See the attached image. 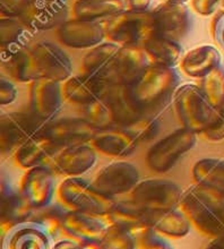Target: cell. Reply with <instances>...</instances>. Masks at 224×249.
I'll use <instances>...</instances> for the list:
<instances>
[{
  "label": "cell",
  "instance_id": "6da1fadb",
  "mask_svg": "<svg viewBox=\"0 0 224 249\" xmlns=\"http://www.w3.org/2000/svg\"><path fill=\"white\" fill-rule=\"evenodd\" d=\"M180 86V75L174 67L150 65L135 84L133 95L144 110L163 113Z\"/></svg>",
  "mask_w": 224,
  "mask_h": 249
},
{
  "label": "cell",
  "instance_id": "7a4b0ae2",
  "mask_svg": "<svg viewBox=\"0 0 224 249\" xmlns=\"http://www.w3.org/2000/svg\"><path fill=\"white\" fill-rule=\"evenodd\" d=\"M179 207L204 236L215 238L224 233V199L192 185L185 190Z\"/></svg>",
  "mask_w": 224,
  "mask_h": 249
},
{
  "label": "cell",
  "instance_id": "3957f363",
  "mask_svg": "<svg viewBox=\"0 0 224 249\" xmlns=\"http://www.w3.org/2000/svg\"><path fill=\"white\" fill-rule=\"evenodd\" d=\"M105 37L110 42L123 46H140L156 36L155 20L151 10L126 9L103 23Z\"/></svg>",
  "mask_w": 224,
  "mask_h": 249
},
{
  "label": "cell",
  "instance_id": "277c9868",
  "mask_svg": "<svg viewBox=\"0 0 224 249\" xmlns=\"http://www.w3.org/2000/svg\"><path fill=\"white\" fill-rule=\"evenodd\" d=\"M58 202L69 211L105 216L116 199L102 194L92 181L82 177L65 178L57 188Z\"/></svg>",
  "mask_w": 224,
  "mask_h": 249
},
{
  "label": "cell",
  "instance_id": "5b68a950",
  "mask_svg": "<svg viewBox=\"0 0 224 249\" xmlns=\"http://www.w3.org/2000/svg\"><path fill=\"white\" fill-rule=\"evenodd\" d=\"M173 105L182 127L196 134H204L218 116V108L212 106L201 88L194 84L179 86Z\"/></svg>",
  "mask_w": 224,
  "mask_h": 249
},
{
  "label": "cell",
  "instance_id": "8992f818",
  "mask_svg": "<svg viewBox=\"0 0 224 249\" xmlns=\"http://www.w3.org/2000/svg\"><path fill=\"white\" fill-rule=\"evenodd\" d=\"M197 143V134L182 127L154 143L147 151L146 163L152 171L165 174Z\"/></svg>",
  "mask_w": 224,
  "mask_h": 249
},
{
  "label": "cell",
  "instance_id": "52a82bcc",
  "mask_svg": "<svg viewBox=\"0 0 224 249\" xmlns=\"http://www.w3.org/2000/svg\"><path fill=\"white\" fill-rule=\"evenodd\" d=\"M185 190L168 179L149 178L140 180L129 193V198L152 212H165L180 206Z\"/></svg>",
  "mask_w": 224,
  "mask_h": 249
},
{
  "label": "cell",
  "instance_id": "ba28073f",
  "mask_svg": "<svg viewBox=\"0 0 224 249\" xmlns=\"http://www.w3.org/2000/svg\"><path fill=\"white\" fill-rule=\"evenodd\" d=\"M44 124L32 113L7 112L0 117V151L16 153L20 146L42 130Z\"/></svg>",
  "mask_w": 224,
  "mask_h": 249
},
{
  "label": "cell",
  "instance_id": "9c48e42d",
  "mask_svg": "<svg viewBox=\"0 0 224 249\" xmlns=\"http://www.w3.org/2000/svg\"><path fill=\"white\" fill-rule=\"evenodd\" d=\"M150 65L143 47H120L106 72L104 82L108 85H133Z\"/></svg>",
  "mask_w": 224,
  "mask_h": 249
},
{
  "label": "cell",
  "instance_id": "30bf717a",
  "mask_svg": "<svg viewBox=\"0 0 224 249\" xmlns=\"http://www.w3.org/2000/svg\"><path fill=\"white\" fill-rule=\"evenodd\" d=\"M32 54L37 81L49 79L53 82H66L71 77L73 64L63 49L50 42H39L32 47Z\"/></svg>",
  "mask_w": 224,
  "mask_h": 249
},
{
  "label": "cell",
  "instance_id": "8fae6325",
  "mask_svg": "<svg viewBox=\"0 0 224 249\" xmlns=\"http://www.w3.org/2000/svg\"><path fill=\"white\" fill-rule=\"evenodd\" d=\"M139 180V171L128 161H116L103 167L92 182L100 192L115 198L125 195L135 188Z\"/></svg>",
  "mask_w": 224,
  "mask_h": 249
},
{
  "label": "cell",
  "instance_id": "7c38bea8",
  "mask_svg": "<svg viewBox=\"0 0 224 249\" xmlns=\"http://www.w3.org/2000/svg\"><path fill=\"white\" fill-rule=\"evenodd\" d=\"M54 176L51 168L39 165L26 170L20 179L18 188L34 210L53 203L58 188Z\"/></svg>",
  "mask_w": 224,
  "mask_h": 249
},
{
  "label": "cell",
  "instance_id": "4fadbf2b",
  "mask_svg": "<svg viewBox=\"0 0 224 249\" xmlns=\"http://www.w3.org/2000/svg\"><path fill=\"white\" fill-rule=\"evenodd\" d=\"M63 100L61 83L49 79H39L31 83V113L43 124L53 122L57 118L63 107Z\"/></svg>",
  "mask_w": 224,
  "mask_h": 249
},
{
  "label": "cell",
  "instance_id": "5bb4252c",
  "mask_svg": "<svg viewBox=\"0 0 224 249\" xmlns=\"http://www.w3.org/2000/svg\"><path fill=\"white\" fill-rule=\"evenodd\" d=\"M110 228L105 216L69 211L63 224V238L79 244L101 243Z\"/></svg>",
  "mask_w": 224,
  "mask_h": 249
},
{
  "label": "cell",
  "instance_id": "9a60e30c",
  "mask_svg": "<svg viewBox=\"0 0 224 249\" xmlns=\"http://www.w3.org/2000/svg\"><path fill=\"white\" fill-rule=\"evenodd\" d=\"M152 13L157 36L179 42L190 30V12L185 3L162 2Z\"/></svg>",
  "mask_w": 224,
  "mask_h": 249
},
{
  "label": "cell",
  "instance_id": "2e32d148",
  "mask_svg": "<svg viewBox=\"0 0 224 249\" xmlns=\"http://www.w3.org/2000/svg\"><path fill=\"white\" fill-rule=\"evenodd\" d=\"M68 13L67 2L60 0H29L19 17L31 29L41 32L63 25Z\"/></svg>",
  "mask_w": 224,
  "mask_h": 249
},
{
  "label": "cell",
  "instance_id": "e0dca14e",
  "mask_svg": "<svg viewBox=\"0 0 224 249\" xmlns=\"http://www.w3.org/2000/svg\"><path fill=\"white\" fill-rule=\"evenodd\" d=\"M0 223L2 234L10 228L29 222L32 219L34 209L25 199L19 188L14 187L12 181L3 174L0 184Z\"/></svg>",
  "mask_w": 224,
  "mask_h": 249
},
{
  "label": "cell",
  "instance_id": "ac0fdd59",
  "mask_svg": "<svg viewBox=\"0 0 224 249\" xmlns=\"http://www.w3.org/2000/svg\"><path fill=\"white\" fill-rule=\"evenodd\" d=\"M91 144H76L63 147L50 167L56 175L65 178L81 177L94 167L98 154Z\"/></svg>",
  "mask_w": 224,
  "mask_h": 249
},
{
  "label": "cell",
  "instance_id": "d6986e66",
  "mask_svg": "<svg viewBox=\"0 0 224 249\" xmlns=\"http://www.w3.org/2000/svg\"><path fill=\"white\" fill-rule=\"evenodd\" d=\"M157 213L144 209L133 199L116 200L115 205L105 215L111 228L136 234L147 228H153Z\"/></svg>",
  "mask_w": 224,
  "mask_h": 249
},
{
  "label": "cell",
  "instance_id": "ffe728a7",
  "mask_svg": "<svg viewBox=\"0 0 224 249\" xmlns=\"http://www.w3.org/2000/svg\"><path fill=\"white\" fill-rule=\"evenodd\" d=\"M43 134L59 146L91 143L98 133L85 118H61L44 124Z\"/></svg>",
  "mask_w": 224,
  "mask_h": 249
},
{
  "label": "cell",
  "instance_id": "44dd1931",
  "mask_svg": "<svg viewBox=\"0 0 224 249\" xmlns=\"http://www.w3.org/2000/svg\"><path fill=\"white\" fill-rule=\"evenodd\" d=\"M57 36L64 46L75 49L94 48L105 37L103 24L77 18L66 20L58 27Z\"/></svg>",
  "mask_w": 224,
  "mask_h": 249
},
{
  "label": "cell",
  "instance_id": "7402d4cb",
  "mask_svg": "<svg viewBox=\"0 0 224 249\" xmlns=\"http://www.w3.org/2000/svg\"><path fill=\"white\" fill-rule=\"evenodd\" d=\"M35 31L24 23L20 17L0 18V53L1 61L30 49L36 36Z\"/></svg>",
  "mask_w": 224,
  "mask_h": 249
},
{
  "label": "cell",
  "instance_id": "603a6c76",
  "mask_svg": "<svg viewBox=\"0 0 224 249\" xmlns=\"http://www.w3.org/2000/svg\"><path fill=\"white\" fill-rule=\"evenodd\" d=\"M104 96L111 107L119 127H132L145 113V110L134 98L132 85H108Z\"/></svg>",
  "mask_w": 224,
  "mask_h": 249
},
{
  "label": "cell",
  "instance_id": "cb8c5ba5",
  "mask_svg": "<svg viewBox=\"0 0 224 249\" xmlns=\"http://www.w3.org/2000/svg\"><path fill=\"white\" fill-rule=\"evenodd\" d=\"M89 144L106 157L123 159L135 152L139 141L136 134L128 128L116 127L112 129L99 130Z\"/></svg>",
  "mask_w": 224,
  "mask_h": 249
},
{
  "label": "cell",
  "instance_id": "d4e9b609",
  "mask_svg": "<svg viewBox=\"0 0 224 249\" xmlns=\"http://www.w3.org/2000/svg\"><path fill=\"white\" fill-rule=\"evenodd\" d=\"M63 147L64 146L54 144L41 130L39 134H36L16 151L15 162L18 167L25 169V170L39 167V165L50 167L53 159Z\"/></svg>",
  "mask_w": 224,
  "mask_h": 249
},
{
  "label": "cell",
  "instance_id": "484cf974",
  "mask_svg": "<svg viewBox=\"0 0 224 249\" xmlns=\"http://www.w3.org/2000/svg\"><path fill=\"white\" fill-rule=\"evenodd\" d=\"M52 239L47 230L33 221L18 224L3 234L2 249H50Z\"/></svg>",
  "mask_w": 224,
  "mask_h": 249
},
{
  "label": "cell",
  "instance_id": "4316f807",
  "mask_svg": "<svg viewBox=\"0 0 224 249\" xmlns=\"http://www.w3.org/2000/svg\"><path fill=\"white\" fill-rule=\"evenodd\" d=\"M105 82L89 76H71L64 83V98L74 105L85 107L101 98L106 89Z\"/></svg>",
  "mask_w": 224,
  "mask_h": 249
},
{
  "label": "cell",
  "instance_id": "83f0119b",
  "mask_svg": "<svg viewBox=\"0 0 224 249\" xmlns=\"http://www.w3.org/2000/svg\"><path fill=\"white\" fill-rule=\"evenodd\" d=\"M195 185L224 199V160L205 158L192 167Z\"/></svg>",
  "mask_w": 224,
  "mask_h": 249
},
{
  "label": "cell",
  "instance_id": "f1b7e54d",
  "mask_svg": "<svg viewBox=\"0 0 224 249\" xmlns=\"http://www.w3.org/2000/svg\"><path fill=\"white\" fill-rule=\"evenodd\" d=\"M221 53L213 46H199L189 50L181 59V71L189 77L203 78L221 66Z\"/></svg>",
  "mask_w": 224,
  "mask_h": 249
},
{
  "label": "cell",
  "instance_id": "f546056e",
  "mask_svg": "<svg viewBox=\"0 0 224 249\" xmlns=\"http://www.w3.org/2000/svg\"><path fill=\"white\" fill-rule=\"evenodd\" d=\"M119 49V44L110 41L92 48L83 58L82 74L104 82L106 72Z\"/></svg>",
  "mask_w": 224,
  "mask_h": 249
},
{
  "label": "cell",
  "instance_id": "4dcf8cb0",
  "mask_svg": "<svg viewBox=\"0 0 224 249\" xmlns=\"http://www.w3.org/2000/svg\"><path fill=\"white\" fill-rule=\"evenodd\" d=\"M126 10L123 0H75L71 7L74 18L98 22Z\"/></svg>",
  "mask_w": 224,
  "mask_h": 249
},
{
  "label": "cell",
  "instance_id": "1f68e13d",
  "mask_svg": "<svg viewBox=\"0 0 224 249\" xmlns=\"http://www.w3.org/2000/svg\"><path fill=\"white\" fill-rule=\"evenodd\" d=\"M151 65L174 67L182 59V48L179 42L155 36L143 44Z\"/></svg>",
  "mask_w": 224,
  "mask_h": 249
},
{
  "label": "cell",
  "instance_id": "d6a6232c",
  "mask_svg": "<svg viewBox=\"0 0 224 249\" xmlns=\"http://www.w3.org/2000/svg\"><path fill=\"white\" fill-rule=\"evenodd\" d=\"M191 222L180 207L157 213L153 228L162 236L180 239L190 232Z\"/></svg>",
  "mask_w": 224,
  "mask_h": 249
},
{
  "label": "cell",
  "instance_id": "836d02e7",
  "mask_svg": "<svg viewBox=\"0 0 224 249\" xmlns=\"http://www.w3.org/2000/svg\"><path fill=\"white\" fill-rule=\"evenodd\" d=\"M69 210H67L59 202L35 209L31 221L40 224L47 230L52 241L63 238V224Z\"/></svg>",
  "mask_w": 224,
  "mask_h": 249
},
{
  "label": "cell",
  "instance_id": "e575fe53",
  "mask_svg": "<svg viewBox=\"0 0 224 249\" xmlns=\"http://www.w3.org/2000/svg\"><path fill=\"white\" fill-rule=\"evenodd\" d=\"M1 66L6 71L7 75L9 76V78L14 79V81L20 83H33L37 81L32 48L1 61Z\"/></svg>",
  "mask_w": 224,
  "mask_h": 249
},
{
  "label": "cell",
  "instance_id": "d590c367",
  "mask_svg": "<svg viewBox=\"0 0 224 249\" xmlns=\"http://www.w3.org/2000/svg\"><path fill=\"white\" fill-rule=\"evenodd\" d=\"M84 115L86 122L98 131L119 127L104 94L91 105L86 106Z\"/></svg>",
  "mask_w": 224,
  "mask_h": 249
},
{
  "label": "cell",
  "instance_id": "8d00e7d4",
  "mask_svg": "<svg viewBox=\"0 0 224 249\" xmlns=\"http://www.w3.org/2000/svg\"><path fill=\"white\" fill-rule=\"evenodd\" d=\"M199 88L208 101L218 108L224 102V67L215 68L207 75L201 78Z\"/></svg>",
  "mask_w": 224,
  "mask_h": 249
},
{
  "label": "cell",
  "instance_id": "74e56055",
  "mask_svg": "<svg viewBox=\"0 0 224 249\" xmlns=\"http://www.w3.org/2000/svg\"><path fill=\"white\" fill-rule=\"evenodd\" d=\"M162 113L156 111L145 110V113L135 124L129 127L134 133L136 134L139 143L142 142H150L156 136L160 129V118Z\"/></svg>",
  "mask_w": 224,
  "mask_h": 249
},
{
  "label": "cell",
  "instance_id": "f35d334b",
  "mask_svg": "<svg viewBox=\"0 0 224 249\" xmlns=\"http://www.w3.org/2000/svg\"><path fill=\"white\" fill-rule=\"evenodd\" d=\"M101 249H137L136 238L128 231L110 228L101 241Z\"/></svg>",
  "mask_w": 224,
  "mask_h": 249
},
{
  "label": "cell",
  "instance_id": "ab89813d",
  "mask_svg": "<svg viewBox=\"0 0 224 249\" xmlns=\"http://www.w3.org/2000/svg\"><path fill=\"white\" fill-rule=\"evenodd\" d=\"M134 236L136 238L137 249H174L164 236L155 231L152 227L139 231Z\"/></svg>",
  "mask_w": 224,
  "mask_h": 249
},
{
  "label": "cell",
  "instance_id": "60d3db41",
  "mask_svg": "<svg viewBox=\"0 0 224 249\" xmlns=\"http://www.w3.org/2000/svg\"><path fill=\"white\" fill-rule=\"evenodd\" d=\"M203 135L206 140L212 142L224 140V102L218 107V116H216L214 123Z\"/></svg>",
  "mask_w": 224,
  "mask_h": 249
},
{
  "label": "cell",
  "instance_id": "b9f144b4",
  "mask_svg": "<svg viewBox=\"0 0 224 249\" xmlns=\"http://www.w3.org/2000/svg\"><path fill=\"white\" fill-rule=\"evenodd\" d=\"M29 0H0L1 17H19Z\"/></svg>",
  "mask_w": 224,
  "mask_h": 249
},
{
  "label": "cell",
  "instance_id": "7bdbcfd3",
  "mask_svg": "<svg viewBox=\"0 0 224 249\" xmlns=\"http://www.w3.org/2000/svg\"><path fill=\"white\" fill-rule=\"evenodd\" d=\"M223 0H191V7L196 13L202 16H209L219 12Z\"/></svg>",
  "mask_w": 224,
  "mask_h": 249
},
{
  "label": "cell",
  "instance_id": "ee69618b",
  "mask_svg": "<svg viewBox=\"0 0 224 249\" xmlns=\"http://www.w3.org/2000/svg\"><path fill=\"white\" fill-rule=\"evenodd\" d=\"M213 39L224 50V10L219 9L211 24Z\"/></svg>",
  "mask_w": 224,
  "mask_h": 249
},
{
  "label": "cell",
  "instance_id": "f6af8a7d",
  "mask_svg": "<svg viewBox=\"0 0 224 249\" xmlns=\"http://www.w3.org/2000/svg\"><path fill=\"white\" fill-rule=\"evenodd\" d=\"M17 89L9 79L0 78V105L7 106L15 101L17 98Z\"/></svg>",
  "mask_w": 224,
  "mask_h": 249
},
{
  "label": "cell",
  "instance_id": "bcb514c9",
  "mask_svg": "<svg viewBox=\"0 0 224 249\" xmlns=\"http://www.w3.org/2000/svg\"><path fill=\"white\" fill-rule=\"evenodd\" d=\"M51 249H101V243L79 244L68 238H63L57 240Z\"/></svg>",
  "mask_w": 224,
  "mask_h": 249
},
{
  "label": "cell",
  "instance_id": "7dc6e473",
  "mask_svg": "<svg viewBox=\"0 0 224 249\" xmlns=\"http://www.w3.org/2000/svg\"><path fill=\"white\" fill-rule=\"evenodd\" d=\"M130 9L134 10H149L152 0H127Z\"/></svg>",
  "mask_w": 224,
  "mask_h": 249
},
{
  "label": "cell",
  "instance_id": "c3c4849f",
  "mask_svg": "<svg viewBox=\"0 0 224 249\" xmlns=\"http://www.w3.org/2000/svg\"><path fill=\"white\" fill-rule=\"evenodd\" d=\"M205 249H224V233L219 237L212 238V241L207 244Z\"/></svg>",
  "mask_w": 224,
  "mask_h": 249
},
{
  "label": "cell",
  "instance_id": "681fc988",
  "mask_svg": "<svg viewBox=\"0 0 224 249\" xmlns=\"http://www.w3.org/2000/svg\"><path fill=\"white\" fill-rule=\"evenodd\" d=\"M186 1H188V0H163V2H182V3H185Z\"/></svg>",
  "mask_w": 224,
  "mask_h": 249
},
{
  "label": "cell",
  "instance_id": "f907efd6",
  "mask_svg": "<svg viewBox=\"0 0 224 249\" xmlns=\"http://www.w3.org/2000/svg\"><path fill=\"white\" fill-rule=\"evenodd\" d=\"M220 9H223L224 10V0H223V2H222V5H221V8Z\"/></svg>",
  "mask_w": 224,
  "mask_h": 249
},
{
  "label": "cell",
  "instance_id": "816d5d0a",
  "mask_svg": "<svg viewBox=\"0 0 224 249\" xmlns=\"http://www.w3.org/2000/svg\"><path fill=\"white\" fill-rule=\"evenodd\" d=\"M60 1H65V2H67V1H68V0H60Z\"/></svg>",
  "mask_w": 224,
  "mask_h": 249
}]
</instances>
